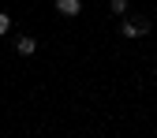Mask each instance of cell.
I'll list each match as a JSON object with an SVG mask.
<instances>
[{
  "mask_svg": "<svg viewBox=\"0 0 157 138\" xmlns=\"http://www.w3.org/2000/svg\"><path fill=\"white\" fill-rule=\"evenodd\" d=\"M56 11L60 15H78L82 11V0H56Z\"/></svg>",
  "mask_w": 157,
  "mask_h": 138,
  "instance_id": "7a4b0ae2",
  "label": "cell"
},
{
  "mask_svg": "<svg viewBox=\"0 0 157 138\" xmlns=\"http://www.w3.org/2000/svg\"><path fill=\"white\" fill-rule=\"evenodd\" d=\"M8 30H11V15H8V11H0V34H8Z\"/></svg>",
  "mask_w": 157,
  "mask_h": 138,
  "instance_id": "277c9868",
  "label": "cell"
},
{
  "mask_svg": "<svg viewBox=\"0 0 157 138\" xmlns=\"http://www.w3.org/2000/svg\"><path fill=\"white\" fill-rule=\"evenodd\" d=\"M15 52H19V56H34V52H37V41H34V37H19Z\"/></svg>",
  "mask_w": 157,
  "mask_h": 138,
  "instance_id": "3957f363",
  "label": "cell"
},
{
  "mask_svg": "<svg viewBox=\"0 0 157 138\" xmlns=\"http://www.w3.org/2000/svg\"><path fill=\"white\" fill-rule=\"evenodd\" d=\"M109 8H112V15H124V11H127V0H112Z\"/></svg>",
  "mask_w": 157,
  "mask_h": 138,
  "instance_id": "5b68a950",
  "label": "cell"
},
{
  "mask_svg": "<svg viewBox=\"0 0 157 138\" xmlns=\"http://www.w3.org/2000/svg\"><path fill=\"white\" fill-rule=\"evenodd\" d=\"M146 30H150L146 19H131V23H124V37H142Z\"/></svg>",
  "mask_w": 157,
  "mask_h": 138,
  "instance_id": "6da1fadb",
  "label": "cell"
}]
</instances>
